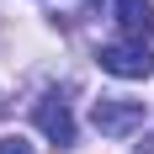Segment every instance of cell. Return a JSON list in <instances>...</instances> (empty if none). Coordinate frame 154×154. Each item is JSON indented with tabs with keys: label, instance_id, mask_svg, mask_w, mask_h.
Returning <instances> with one entry per match:
<instances>
[{
	"label": "cell",
	"instance_id": "cell-5",
	"mask_svg": "<svg viewBox=\"0 0 154 154\" xmlns=\"http://www.w3.org/2000/svg\"><path fill=\"white\" fill-rule=\"evenodd\" d=\"M0 154H32V143H27V138H16V133H11V138H0Z\"/></svg>",
	"mask_w": 154,
	"mask_h": 154
},
{
	"label": "cell",
	"instance_id": "cell-3",
	"mask_svg": "<svg viewBox=\"0 0 154 154\" xmlns=\"http://www.w3.org/2000/svg\"><path fill=\"white\" fill-rule=\"evenodd\" d=\"M112 16H117L128 43H149L154 37V5L149 0H112Z\"/></svg>",
	"mask_w": 154,
	"mask_h": 154
},
{
	"label": "cell",
	"instance_id": "cell-4",
	"mask_svg": "<svg viewBox=\"0 0 154 154\" xmlns=\"http://www.w3.org/2000/svg\"><path fill=\"white\" fill-rule=\"evenodd\" d=\"M37 128H43L53 143H75V117H69V101H64L59 91H48L43 101H37Z\"/></svg>",
	"mask_w": 154,
	"mask_h": 154
},
{
	"label": "cell",
	"instance_id": "cell-1",
	"mask_svg": "<svg viewBox=\"0 0 154 154\" xmlns=\"http://www.w3.org/2000/svg\"><path fill=\"white\" fill-rule=\"evenodd\" d=\"M96 64L106 69V75H117V80H149L154 75V53H149V43H106L101 53H96Z\"/></svg>",
	"mask_w": 154,
	"mask_h": 154
},
{
	"label": "cell",
	"instance_id": "cell-2",
	"mask_svg": "<svg viewBox=\"0 0 154 154\" xmlns=\"http://www.w3.org/2000/svg\"><path fill=\"white\" fill-rule=\"evenodd\" d=\"M91 122L106 133V138H128L143 128V101H128V96H101L91 106Z\"/></svg>",
	"mask_w": 154,
	"mask_h": 154
}]
</instances>
